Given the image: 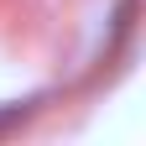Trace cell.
<instances>
[{
  "label": "cell",
  "instance_id": "cell-1",
  "mask_svg": "<svg viewBox=\"0 0 146 146\" xmlns=\"http://www.w3.org/2000/svg\"><path fill=\"white\" fill-rule=\"evenodd\" d=\"M26 115V104H11V110H0V125H11V120H21Z\"/></svg>",
  "mask_w": 146,
  "mask_h": 146
}]
</instances>
